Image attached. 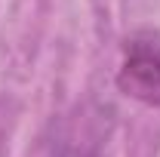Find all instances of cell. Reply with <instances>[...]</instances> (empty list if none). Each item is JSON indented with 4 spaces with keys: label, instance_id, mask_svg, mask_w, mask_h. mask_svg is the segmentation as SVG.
I'll return each mask as SVG.
<instances>
[{
    "label": "cell",
    "instance_id": "cell-1",
    "mask_svg": "<svg viewBox=\"0 0 160 157\" xmlns=\"http://www.w3.org/2000/svg\"><path fill=\"white\" fill-rule=\"evenodd\" d=\"M117 86L142 105L160 108V34L139 31L126 40Z\"/></svg>",
    "mask_w": 160,
    "mask_h": 157
}]
</instances>
